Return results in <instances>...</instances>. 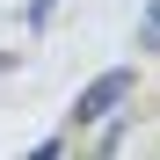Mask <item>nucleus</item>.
<instances>
[{
  "mask_svg": "<svg viewBox=\"0 0 160 160\" xmlns=\"http://www.w3.org/2000/svg\"><path fill=\"white\" fill-rule=\"evenodd\" d=\"M124 95H131V73L117 66V73H102V80H95V88H88V95H80V102H73V117H80V124H95V117H109V109H117V102H124Z\"/></svg>",
  "mask_w": 160,
  "mask_h": 160,
  "instance_id": "nucleus-1",
  "label": "nucleus"
},
{
  "mask_svg": "<svg viewBox=\"0 0 160 160\" xmlns=\"http://www.w3.org/2000/svg\"><path fill=\"white\" fill-rule=\"evenodd\" d=\"M146 44H160V8H153V15H146Z\"/></svg>",
  "mask_w": 160,
  "mask_h": 160,
  "instance_id": "nucleus-2",
  "label": "nucleus"
},
{
  "mask_svg": "<svg viewBox=\"0 0 160 160\" xmlns=\"http://www.w3.org/2000/svg\"><path fill=\"white\" fill-rule=\"evenodd\" d=\"M44 15H51V0H37V22H44Z\"/></svg>",
  "mask_w": 160,
  "mask_h": 160,
  "instance_id": "nucleus-3",
  "label": "nucleus"
}]
</instances>
